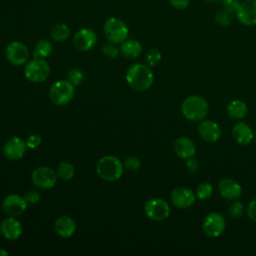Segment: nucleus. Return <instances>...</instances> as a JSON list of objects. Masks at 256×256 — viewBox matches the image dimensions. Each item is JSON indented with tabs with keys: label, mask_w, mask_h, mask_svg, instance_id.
Masks as SVG:
<instances>
[{
	"label": "nucleus",
	"mask_w": 256,
	"mask_h": 256,
	"mask_svg": "<svg viewBox=\"0 0 256 256\" xmlns=\"http://www.w3.org/2000/svg\"><path fill=\"white\" fill-rule=\"evenodd\" d=\"M125 78L128 85L137 91H145L149 89L154 81L152 70L148 65L142 63L131 65L127 69Z\"/></svg>",
	"instance_id": "1"
},
{
	"label": "nucleus",
	"mask_w": 256,
	"mask_h": 256,
	"mask_svg": "<svg viewBox=\"0 0 256 256\" xmlns=\"http://www.w3.org/2000/svg\"><path fill=\"white\" fill-rule=\"evenodd\" d=\"M124 170L122 161L113 155H106L101 157L96 164V172L98 176L104 181L112 182L118 180Z\"/></svg>",
	"instance_id": "2"
},
{
	"label": "nucleus",
	"mask_w": 256,
	"mask_h": 256,
	"mask_svg": "<svg viewBox=\"0 0 256 256\" xmlns=\"http://www.w3.org/2000/svg\"><path fill=\"white\" fill-rule=\"evenodd\" d=\"M209 111L208 101L200 95H192L187 97L182 105V115L189 121L203 120Z\"/></svg>",
	"instance_id": "3"
},
{
	"label": "nucleus",
	"mask_w": 256,
	"mask_h": 256,
	"mask_svg": "<svg viewBox=\"0 0 256 256\" xmlns=\"http://www.w3.org/2000/svg\"><path fill=\"white\" fill-rule=\"evenodd\" d=\"M103 32L108 41L114 44H121L129 35V29L126 23L117 17L106 19L103 25Z\"/></svg>",
	"instance_id": "4"
},
{
	"label": "nucleus",
	"mask_w": 256,
	"mask_h": 256,
	"mask_svg": "<svg viewBox=\"0 0 256 256\" xmlns=\"http://www.w3.org/2000/svg\"><path fill=\"white\" fill-rule=\"evenodd\" d=\"M75 86L68 80H58L49 89V99L57 106L68 104L74 97Z\"/></svg>",
	"instance_id": "5"
},
{
	"label": "nucleus",
	"mask_w": 256,
	"mask_h": 256,
	"mask_svg": "<svg viewBox=\"0 0 256 256\" xmlns=\"http://www.w3.org/2000/svg\"><path fill=\"white\" fill-rule=\"evenodd\" d=\"M50 74V66L44 58L34 57L24 67L25 78L32 83L44 82Z\"/></svg>",
	"instance_id": "6"
},
{
	"label": "nucleus",
	"mask_w": 256,
	"mask_h": 256,
	"mask_svg": "<svg viewBox=\"0 0 256 256\" xmlns=\"http://www.w3.org/2000/svg\"><path fill=\"white\" fill-rule=\"evenodd\" d=\"M145 215L153 221H162L170 215V206L162 198H151L144 205Z\"/></svg>",
	"instance_id": "7"
},
{
	"label": "nucleus",
	"mask_w": 256,
	"mask_h": 256,
	"mask_svg": "<svg viewBox=\"0 0 256 256\" xmlns=\"http://www.w3.org/2000/svg\"><path fill=\"white\" fill-rule=\"evenodd\" d=\"M57 174L50 167L40 166L33 170L31 174L32 183L39 189H51L55 186L57 181Z\"/></svg>",
	"instance_id": "8"
},
{
	"label": "nucleus",
	"mask_w": 256,
	"mask_h": 256,
	"mask_svg": "<svg viewBox=\"0 0 256 256\" xmlns=\"http://www.w3.org/2000/svg\"><path fill=\"white\" fill-rule=\"evenodd\" d=\"M5 56L10 64L20 66L28 62L29 49L23 42L12 41L5 49Z\"/></svg>",
	"instance_id": "9"
},
{
	"label": "nucleus",
	"mask_w": 256,
	"mask_h": 256,
	"mask_svg": "<svg viewBox=\"0 0 256 256\" xmlns=\"http://www.w3.org/2000/svg\"><path fill=\"white\" fill-rule=\"evenodd\" d=\"M225 226V218L218 212H212L206 215L202 223V229L204 234L211 238L220 236L224 232Z\"/></svg>",
	"instance_id": "10"
},
{
	"label": "nucleus",
	"mask_w": 256,
	"mask_h": 256,
	"mask_svg": "<svg viewBox=\"0 0 256 256\" xmlns=\"http://www.w3.org/2000/svg\"><path fill=\"white\" fill-rule=\"evenodd\" d=\"M27 205L28 203L26 202L24 196L19 194H9L2 202V210L8 216L17 217L25 212Z\"/></svg>",
	"instance_id": "11"
},
{
	"label": "nucleus",
	"mask_w": 256,
	"mask_h": 256,
	"mask_svg": "<svg viewBox=\"0 0 256 256\" xmlns=\"http://www.w3.org/2000/svg\"><path fill=\"white\" fill-rule=\"evenodd\" d=\"M27 148L26 141L18 136H13L4 143L3 154L8 160L16 161L25 155Z\"/></svg>",
	"instance_id": "12"
},
{
	"label": "nucleus",
	"mask_w": 256,
	"mask_h": 256,
	"mask_svg": "<svg viewBox=\"0 0 256 256\" xmlns=\"http://www.w3.org/2000/svg\"><path fill=\"white\" fill-rule=\"evenodd\" d=\"M235 15L237 20L245 26L256 25V0L241 1Z\"/></svg>",
	"instance_id": "13"
},
{
	"label": "nucleus",
	"mask_w": 256,
	"mask_h": 256,
	"mask_svg": "<svg viewBox=\"0 0 256 256\" xmlns=\"http://www.w3.org/2000/svg\"><path fill=\"white\" fill-rule=\"evenodd\" d=\"M96 43L97 35L90 28H82L74 34L73 45L79 51H89L96 45Z\"/></svg>",
	"instance_id": "14"
},
{
	"label": "nucleus",
	"mask_w": 256,
	"mask_h": 256,
	"mask_svg": "<svg viewBox=\"0 0 256 256\" xmlns=\"http://www.w3.org/2000/svg\"><path fill=\"white\" fill-rule=\"evenodd\" d=\"M170 200L174 206L179 209H187L195 202V195L191 189L186 187H177L172 190Z\"/></svg>",
	"instance_id": "15"
},
{
	"label": "nucleus",
	"mask_w": 256,
	"mask_h": 256,
	"mask_svg": "<svg viewBox=\"0 0 256 256\" xmlns=\"http://www.w3.org/2000/svg\"><path fill=\"white\" fill-rule=\"evenodd\" d=\"M218 191L222 198L226 200H236L242 194V187L236 180L225 178L219 182Z\"/></svg>",
	"instance_id": "16"
},
{
	"label": "nucleus",
	"mask_w": 256,
	"mask_h": 256,
	"mask_svg": "<svg viewBox=\"0 0 256 256\" xmlns=\"http://www.w3.org/2000/svg\"><path fill=\"white\" fill-rule=\"evenodd\" d=\"M198 134L205 142L213 143L220 138L221 128L212 120H202L198 126Z\"/></svg>",
	"instance_id": "17"
},
{
	"label": "nucleus",
	"mask_w": 256,
	"mask_h": 256,
	"mask_svg": "<svg viewBox=\"0 0 256 256\" xmlns=\"http://www.w3.org/2000/svg\"><path fill=\"white\" fill-rule=\"evenodd\" d=\"M0 232L7 240H17L22 234L21 223L15 217L9 216L1 221Z\"/></svg>",
	"instance_id": "18"
},
{
	"label": "nucleus",
	"mask_w": 256,
	"mask_h": 256,
	"mask_svg": "<svg viewBox=\"0 0 256 256\" xmlns=\"http://www.w3.org/2000/svg\"><path fill=\"white\" fill-rule=\"evenodd\" d=\"M174 152L182 159L192 158L196 153V146L192 139L187 136L178 137L173 144Z\"/></svg>",
	"instance_id": "19"
},
{
	"label": "nucleus",
	"mask_w": 256,
	"mask_h": 256,
	"mask_svg": "<svg viewBox=\"0 0 256 256\" xmlns=\"http://www.w3.org/2000/svg\"><path fill=\"white\" fill-rule=\"evenodd\" d=\"M231 133L235 142L240 145H248L254 139V132L252 128L242 121L234 124Z\"/></svg>",
	"instance_id": "20"
},
{
	"label": "nucleus",
	"mask_w": 256,
	"mask_h": 256,
	"mask_svg": "<svg viewBox=\"0 0 256 256\" xmlns=\"http://www.w3.org/2000/svg\"><path fill=\"white\" fill-rule=\"evenodd\" d=\"M54 230L60 237L69 238L76 231V223L69 216H61L56 219L54 223Z\"/></svg>",
	"instance_id": "21"
},
{
	"label": "nucleus",
	"mask_w": 256,
	"mask_h": 256,
	"mask_svg": "<svg viewBox=\"0 0 256 256\" xmlns=\"http://www.w3.org/2000/svg\"><path fill=\"white\" fill-rule=\"evenodd\" d=\"M120 53L126 58H137L142 53V45L136 39H126L120 44Z\"/></svg>",
	"instance_id": "22"
},
{
	"label": "nucleus",
	"mask_w": 256,
	"mask_h": 256,
	"mask_svg": "<svg viewBox=\"0 0 256 256\" xmlns=\"http://www.w3.org/2000/svg\"><path fill=\"white\" fill-rule=\"evenodd\" d=\"M227 115L234 120H241L246 117L248 113V107L242 100H232L226 108Z\"/></svg>",
	"instance_id": "23"
},
{
	"label": "nucleus",
	"mask_w": 256,
	"mask_h": 256,
	"mask_svg": "<svg viewBox=\"0 0 256 256\" xmlns=\"http://www.w3.org/2000/svg\"><path fill=\"white\" fill-rule=\"evenodd\" d=\"M70 36V28L65 23L54 25L50 31V37L56 42H64Z\"/></svg>",
	"instance_id": "24"
},
{
	"label": "nucleus",
	"mask_w": 256,
	"mask_h": 256,
	"mask_svg": "<svg viewBox=\"0 0 256 256\" xmlns=\"http://www.w3.org/2000/svg\"><path fill=\"white\" fill-rule=\"evenodd\" d=\"M53 53V45L50 41L45 40V39H41L38 40V42L35 45L34 48V57H38V58H48L51 54Z\"/></svg>",
	"instance_id": "25"
},
{
	"label": "nucleus",
	"mask_w": 256,
	"mask_h": 256,
	"mask_svg": "<svg viewBox=\"0 0 256 256\" xmlns=\"http://www.w3.org/2000/svg\"><path fill=\"white\" fill-rule=\"evenodd\" d=\"M235 17H236V15H235L234 11L228 10L226 8H222L219 11L216 12L215 22L218 25H220L222 27H225V26H229L233 22Z\"/></svg>",
	"instance_id": "26"
},
{
	"label": "nucleus",
	"mask_w": 256,
	"mask_h": 256,
	"mask_svg": "<svg viewBox=\"0 0 256 256\" xmlns=\"http://www.w3.org/2000/svg\"><path fill=\"white\" fill-rule=\"evenodd\" d=\"M56 174H57L58 178L67 181V180H70L73 178V176L75 174V168L71 163L61 162L57 166Z\"/></svg>",
	"instance_id": "27"
},
{
	"label": "nucleus",
	"mask_w": 256,
	"mask_h": 256,
	"mask_svg": "<svg viewBox=\"0 0 256 256\" xmlns=\"http://www.w3.org/2000/svg\"><path fill=\"white\" fill-rule=\"evenodd\" d=\"M213 194V187L209 182L200 183L196 189V197L200 200L208 199Z\"/></svg>",
	"instance_id": "28"
},
{
	"label": "nucleus",
	"mask_w": 256,
	"mask_h": 256,
	"mask_svg": "<svg viewBox=\"0 0 256 256\" xmlns=\"http://www.w3.org/2000/svg\"><path fill=\"white\" fill-rule=\"evenodd\" d=\"M161 58H162L161 52L156 48L150 49L145 55V61H146V64L148 66L157 65L161 61Z\"/></svg>",
	"instance_id": "29"
},
{
	"label": "nucleus",
	"mask_w": 256,
	"mask_h": 256,
	"mask_svg": "<svg viewBox=\"0 0 256 256\" xmlns=\"http://www.w3.org/2000/svg\"><path fill=\"white\" fill-rule=\"evenodd\" d=\"M84 73L79 68H73L68 72V81L71 82L74 86H78L83 82Z\"/></svg>",
	"instance_id": "30"
},
{
	"label": "nucleus",
	"mask_w": 256,
	"mask_h": 256,
	"mask_svg": "<svg viewBox=\"0 0 256 256\" xmlns=\"http://www.w3.org/2000/svg\"><path fill=\"white\" fill-rule=\"evenodd\" d=\"M244 213V205L239 202V201H235L233 202L230 206H229V209H228V215L231 217V218H234V219H237V218H240Z\"/></svg>",
	"instance_id": "31"
},
{
	"label": "nucleus",
	"mask_w": 256,
	"mask_h": 256,
	"mask_svg": "<svg viewBox=\"0 0 256 256\" xmlns=\"http://www.w3.org/2000/svg\"><path fill=\"white\" fill-rule=\"evenodd\" d=\"M102 53L108 57V58H111V59H115L118 57L119 53H120V50L119 48L116 47V45L114 43H106L102 46V49H101Z\"/></svg>",
	"instance_id": "32"
},
{
	"label": "nucleus",
	"mask_w": 256,
	"mask_h": 256,
	"mask_svg": "<svg viewBox=\"0 0 256 256\" xmlns=\"http://www.w3.org/2000/svg\"><path fill=\"white\" fill-rule=\"evenodd\" d=\"M141 161L136 156H129L124 161V167L129 171H136L140 168Z\"/></svg>",
	"instance_id": "33"
},
{
	"label": "nucleus",
	"mask_w": 256,
	"mask_h": 256,
	"mask_svg": "<svg viewBox=\"0 0 256 256\" xmlns=\"http://www.w3.org/2000/svg\"><path fill=\"white\" fill-rule=\"evenodd\" d=\"M41 142H42V139L38 134H31L26 139V145L30 149L38 148L40 146Z\"/></svg>",
	"instance_id": "34"
},
{
	"label": "nucleus",
	"mask_w": 256,
	"mask_h": 256,
	"mask_svg": "<svg viewBox=\"0 0 256 256\" xmlns=\"http://www.w3.org/2000/svg\"><path fill=\"white\" fill-rule=\"evenodd\" d=\"M23 196H24L26 202L28 204H31V205L38 203L40 201V198H41L39 192L36 191V190H29Z\"/></svg>",
	"instance_id": "35"
},
{
	"label": "nucleus",
	"mask_w": 256,
	"mask_h": 256,
	"mask_svg": "<svg viewBox=\"0 0 256 256\" xmlns=\"http://www.w3.org/2000/svg\"><path fill=\"white\" fill-rule=\"evenodd\" d=\"M241 1L240 0H222V6L223 8H226L231 11H236L239 7Z\"/></svg>",
	"instance_id": "36"
},
{
	"label": "nucleus",
	"mask_w": 256,
	"mask_h": 256,
	"mask_svg": "<svg viewBox=\"0 0 256 256\" xmlns=\"http://www.w3.org/2000/svg\"><path fill=\"white\" fill-rule=\"evenodd\" d=\"M190 1L191 0H169V3L171 4L172 7L176 8V9H179V10H182V9H185L189 6Z\"/></svg>",
	"instance_id": "37"
},
{
	"label": "nucleus",
	"mask_w": 256,
	"mask_h": 256,
	"mask_svg": "<svg viewBox=\"0 0 256 256\" xmlns=\"http://www.w3.org/2000/svg\"><path fill=\"white\" fill-rule=\"evenodd\" d=\"M247 214L251 220L256 221V198L249 202L247 207Z\"/></svg>",
	"instance_id": "38"
},
{
	"label": "nucleus",
	"mask_w": 256,
	"mask_h": 256,
	"mask_svg": "<svg viewBox=\"0 0 256 256\" xmlns=\"http://www.w3.org/2000/svg\"><path fill=\"white\" fill-rule=\"evenodd\" d=\"M187 169L190 173H195L197 171V168H198V163L196 160L192 159V158H189L187 159Z\"/></svg>",
	"instance_id": "39"
},
{
	"label": "nucleus",
	"mask_w": 256,
	"mask_h": 256,
	"mask_svg": "<svg viewBox=\"0 0 256 256\" xmlns=\"http://www.w3.org/2000/svg\"><path fill=\"white\" fill-rule=\"evenodd\" d=\"M8 252L5 250V249H3V248H0V256H8Z\"/></svg>",
	"instance_id": "40"
},
{
	"label": "nucleus",
	"mask_w": 256,
	"mask_h": 256,
	"mask_svg": "<svg viewBox=\"0 0 256 256\" xmlns=\"http://www.w3.org/2000/svg\"><path fill=\"white\" fill-rule=\"evenodd\" d=\"M206 2H209V3H214V2H219V1H222V0H205Z\"/></svg>",
	"instance_id": "41"
},
{
	"label": "nucleus",
	"mask_w": 256,
	"mask_h": 256,
	"mask_svg": "<svg viewBox=\"0 0 256 256\" xmlns=\"http://www.w3.org/2000/svg\"><path fill=\"white\" fill-rule=\"evenodd\" d=\"M254 139H255V143H256V132L254 133Z\"/></svg>",
	"instance_id": "42"
}]
</instances>
